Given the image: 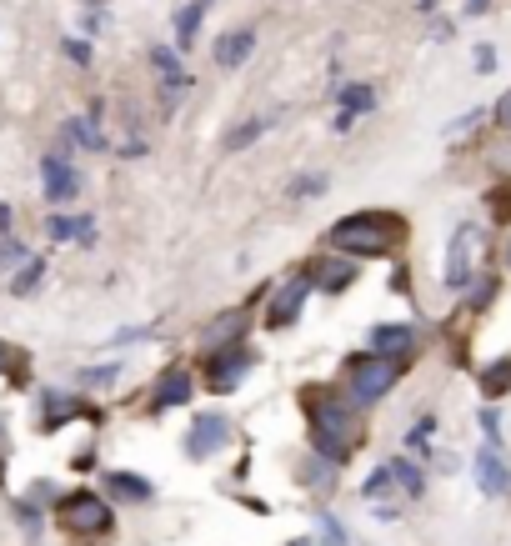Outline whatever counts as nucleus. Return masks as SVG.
I'll return each instance as SVG.
<instances>
[{
    "instance_id": "obj_1",
    "label": "nucleus",
    "mask_w": 511,
    "mask_h": 546,
    "mask_svg": "<svg viewBox=\"0 0 511 546\" xmlns=\"http://www.w3.org/2000/svg\"><path fill=\"white\" fill-rule=\"evenodd\" d=\"M301 406H306V426H311V446L321 461L341 466L351 461V451L361 446V416L346 396H336L331 386H306L301 391Z\"/></svg>"
},
{
    "instance_id": "obj_2",
    "label": "nucleus",
    "mask_w": 511,
    "mask_h": 546,
    "mask_svg": "<svg viewBox=\"0 0 511 546\" xmlns=\"http://www.w3.org/2000/svg\"><path fill=\"white\" fill-rule=\"evenodd\" d=\"M401 236H406V226L391 211H361V216H346L326 231V241L336 251H346L351 261L356 256H391L401 246Z\"/></svg>"
},
{
    "instance_id": "obj_3",
    "label": "nucleus",
    "mask_w": 511,
    "mask_h": 546,
    "mask_svg": "<svg viewBox=\"0 0 511 546\" xmlns=\"http://www.w3.org/2000/svg\"><path fill=\"white\" fill-rule=\"evenodd\" d=\"M401 376V361H386V356H351L346 361V391H351V406H371L381 401Z\"/></svg>"
},
{
    "instance_id": "obj_4",
    "label": "nucleus",
    "mask_w": 511,
    "mask_h": 546,
    "mask_svg": "<svg viewBox=\"0 0 511 546\" xmlns=\"http://www.w3.org/2000/svg\"><path fill=\"white\" fill-rule=\"evenodd\" d=\"M61 526H66L71 536H106V531L116 526V511H111V501L96 496V491H71V496L61 501Z\"/></svg>"
},
{
    "instance_id": "obj_5",
    "label": "nucleus",
    "mask_w": 511,
    "mask_h": 546,
    "mask_svg": "<svg viewBox=\"0 0 511 546\" xmlns=\"http://www.w3.org/2000/svg\"><path fill=\"white\" fill-rule=\"evenodd\" d=\"M231 436H236V426H231L226 411H196V416H191V431H186V456H191V461H206V456H216Z\"/></svg>"
},
{
    "instance_id": "obj_6",
    "label": "nucleus",
    "mask_w": 511,
    "mask_h": 546,
    "mask_svg": "<svg viewBox=\"0 0 511 546\" xmlns=\"http://www.w3.org/2000/svg\"><path fill=\"white\" fill-rule=\"evenodd\" d=\"M476 256H481V231H476V226H461V231L451 236V246H446V286H451V291H461V286L471 281Z\"/></svg>"
},
{
    "instance_id": "obj_7",
    "label": "nucleus",
    "mask_w": 511,
    "mask_h": 546,
    "mask_svg": "<svg viewBox=\"0 0 511 546\" xmlns=\"http://www.w3.org/2000/svg\"><path fill=\"white\" fill-rule=\"evenodd\" d=\"M256 366V356L246 351V346H226V351H211V361H206V386L211 391H236L241 381H246V371Z\"/></svg>"
},
{
    "instance_id": "obj_8",
    "label": "nucleus",
    "mask_w": 511,
    "mask_h": 546,
    "mask_svg": "<svg viewBox=\"0 0 511 546\" xmlns=\"http://www.w3.org/2000/svg\"><path fill=\"white\" fill-rule=\"evenodd\" d=\"M306 296H311V281L306 276H291L276 296H271V311H266V326L271 331H286L296 316H301V306H306Z\"/></svg>"
},
{
    "instance_id": "obj_9",
    "label": "nucleus",
    "mask_w": 511,
    "mask_h": 546,
    "mask_svg": "<svg viewBox=\"0 0 511 546\" xmlns=\"http://www.w3.org/2000/svg\"><path fill=\"white\" fill-rule=\"evenodd\" d=\"M416 351V326L406 321H381L371 326V356H386V361H401Z\"/></svg>"
},
{
    "instance_id": "obj_10",
    "label": "nucleus",
    "mask_w": 511,
    "mask_h": 546,
    "mask_svg": "<svg viewBox=\"0 0 511 546\" xmlns=\"http://www.w3.org/2000/svg\"><path fill=\"white\" fill-rule=\"evenodd\" d=\"M246 326H251V306H236V311H221L211 326H206V336H201V346L206 351H226V346H241V336H246Z\"/></svg>"
},
{
    "instance_id": "obj_11",
    "label": "nucleus",
    "mask_w": 511,
    "mask_h": 546,
    "mask_svg": "<svg viewBox=\"0 0 511 546\" xmlns=\"http://www.w3.org/2000/svg\"><path fill=\"white\" fill-rule=\"evenodd\" d=\"M191 391H196V376L186 371V366H171L156 386H151V411H166V406H186L191 401Z\"/></svg>"
},
{
    "instance_id": "obj_12",
    "label": "nucleus",
    "mask_w": 511,
    "mask_h": 546,
    "mask_svg": "<svg viewBox=\"0 0 511 546\" xmlns=\"http://www.w3.org/2000/svg\"><path fill=\"white\" fill-rule=\"evenodd\" d=\"M476 486H481L486 496H506V491H511V466L501 461L496 446H481V451H476Z\"/></svg>"
},
{
    "instance_id": "obj_13",
    "label": "nucleus",
    "mask_w": 511,
    "mask_h": 546,
    "mask_svg": "<svg viewBox=\"0 0 511 546\" xmlns=\"http://www.w3.org/2000/svg\"><path fill=\"white\" fill-rule=\"evenodd\" d=\"M316 291H326V296H336V291H346L351 281H356V261L351 256H326V261H316V271L306 276Z\"/></svg>"
},
{
    "instance_id": "obj_14",
    "label": "nucleus",
    "mask_w": 511,
    "mask_h": 546,
    "mask_svg": "<svg viewBox=\"0 0 511 546\" xmlns=\"http://www.w3.org/2000/svg\"><path fill=\"white\" fill-rule=\"evenodd\" d=\"M41 171H46V181H41V186H46V196H51V201H71V196L81 191V176H76L61 156H46V161H41Z\"/></svg>"
},
{
    "instance_id": "obj_15",
    "label": "nucleus",
    "mask_w": 511,
    "mask_h": 546,
    "mask_svg": "<svg viewBox=\"0 0 511 546\" xmlns=\"http://www.w3.org/2000/svg\"><path fill=\"white\" fill-rule=\"evenodd\" d=\"M81 416V401L71 391H41V431H56Z\"/></svg>"
},
{
    "instance_id": "obj_16",
    "label": "nucleus",
    "mask_w": 511,
    "mask_h": 546,
    "mask_svg": "<svg viewBox=\"0 0 511 546\" xmlns=\"http://www.w3.org/2000/svg\"><path fill=\"white\" fill-rule=\"evenodd\" d=\"M106 491L121 496V501H151L156 496V486L146 476H136V471H106Z\"/></svg>"
},
{
    "instance_id": "obj_17",
    "label": "nucleus",
    "mask_w": 511,
    "mask_h": 546,
    "mask_svg": "<svg viewBox=\"0 0 511 546\" xmlns=\"http://www.w3.org/2000/svg\"><path fill=\"white\" fill-rule=\"evenodd\" d=\"M251 46H256V31H226V36L216 41V61L231 71V66H241V61L251 56Z\"/></svg>"
},
{
    "instance_id": "obj_18",
    "label": "nucleus",
    "mask_w": 511,
    "mask_h": 546,
    "mask_svg": "<svg viewBox=\"0 0 511 546\" xmlns=\"http://www.w3.org/2000/svg\"><path fill=\"white\" fill-rule=\"evenodd\" d=\"M336 101H341V116H336V131H346V126H351V121H356L361 111H371V106H376V91H371V86H346V91H341Z\"/></svg>"
},
{
    "instance_id": "obj_19",
    "label": "nucleus",
    "mask_w": 511,
    "mask_h": 546,
    "mask_svg": "<svg viewBox=\"0 0 511 546\" xmlns=\"http://www.w3.org/2000/svg\"><path fill=\"white\" fill-rule=\"evenodd\" d=\"M201 16H206V0H191V6H181V11H176V41H181V46H191V41H196Z\"/></svg>"
},
{
    "instance_id": "obj_20",
    "label": "nucleus",
    "mask_w": 511,
    "mask_h": 546,
    "mask_svg": "<svg viewBox=\"0 0 511 546\" xmlns=\"http://www.w3.org/2000/svg\"><path fill=\"white\" fill-rule=\"evenodd\" d=\"M121 381V361H111V366H86V371H76V386H91V391H111Z\"/></svg>"
},
{
    "instance_id": "obj_21",
    "label": "nucleus",
    "mask_w": 511,
    "mask_h": 546,
    "mask_svg": "<svg viewBox=\"0 0 511 546\" xmlns=\"http://www.w3.org/2000/svg\"><path fill=\"white\" fill-rule=\"evenodd\" d=\"M386 471H391V481H396V486H401L406 496H421V491H426V476H421V471H416V466H411L406 456H396V461H391Z\"/></svg>"
},
{
    "instance_id": "obj_22",
    "label": "nucleus",
    "mask_w": 511,
    "mask_h": 546,
    "mask_svg": "<svg viewBox=\"0 0 511 546\" xmlns=\"http://www.w3.org/2000/svg\"><path fill=\"white\" fill-rule=\"evenodd\" d=\"M66 141H81L86 151H101V146H106L91 116H71V121H66Z\"/></svg>"
},
{
    "instance_id": "obj_23",
    "label": "nucleus",
    "mask_w": 511,
    "mask_h": 546,
    "mask_svg": "<svg viewBox=\"0 0 511 546\" xmlns=\"http://www.w3.org/2000/svg\"><path fill=\"white\" fill-rule=\"evenodd\" d=\"M41 276H46V261H41V256H31V261H26V266L16 271V281H11V291H16V296H31V291L41 286Z\"/></svg>"
},
{
    "instance_id": "obj_24",
    "label": "nucleus",
    "mask_w": 511,
    "mask_h": 546,
    "mask_svg": "<svg viewBox=\"0 0 511 546\" xmlns=\"http://www.w3.org/2000/svg\"><path fill=\"white\" fill-rule=\"evenodd\" d=\"M506 386H511V361H491V366L481 371V391H486V396H501Z\"/></svg>"
},
{
    "instance_id": "obj_25",
    "label": "nucleus",
    "mask_w": 511,
    "mask_h": 546,
    "mask_svg": "<svg viewBox=\"0 0 511 546\" xmlns=\"http://www.w3.org/2000/svg\"><path fill=\"white\" fill-rule=\"evenodd\" d=\"M266 126H271V116H256V121H246V126H236V131L226 136V146H231V151H246V146H251V141H256V136H261Z\"/></svg>"
},
{
    "instance_id": "obj_26",
    "label": "nucleus",
    "mask_w": 511,
    "mask_h": 546,
    "mask_svg": "<svg viewBox=\"0 0 511 546\" xmlns=\"http://www.w3.org/2000/svg\"><path fill=\"white\" fill-rule=\"evenodd\" d=\"M51 236H56V241H71V236L86 241V236H91V221H86V216H56V221H51Z\"/></svg>"
},
{
    "instance_id": "obj_27",
    "label": "nucleus",
    "mask_w": 511,
    "mask_h": 546,
    "mask_svg": "<svg viewBox=\"0 0 511 546\" xmlns=\"http://www.w3.org/2000/svg\"><path fill=\"white\" fill-rule=\"evenodd\" d=\"M316 526H321V546H346V526L331 511H316Z\"/></svg>"
},
{
    "instance_id": "obj_28",
    "label": "nucleus",
    "mask_w": 511,
    "mask_h": 546,
    "mask_svg": "<svg viewBox=\"0 0 511 546\" xmlns=\"http://www.w3.org/2000/svg\"><path fill=\"white\" fill-rule=\"evenodd\" d=\"M386 491H391V471H386V466L361 481V496H366V501H376V496H386Z\"/></svg>"
},
{
    "instance_id": "obj_29",
    "label": "nucleus",
    "mask_w": 511,
    "mask_h": 546,
    "mask_svg": "<svg viewBox=\"0 0 511 546\" xmlns=\"http://www.w3.org/2000/svg\"><path fill=\"white\" fill-rule=\"evenodd\" d=\"M301 481H311V486H331V461H306V466H301Z\"/></svg>"
},
{
    "instance_id": "obj_30",
    "label": "nucleus",
    "mask_w": 511,
    "mask_h": 546,
    "mask_svg": "<svg viewBox=\"0 0 511 546\" xmlns=\"http://www.w3.org/2000/svg\"><path fill=\"white\" fill-rule=\"evenodd\" d=\"M146 336H151V326H131V331H116V336H111L106 346L116 351V346H131V341H146Z\"/></svg>"
},
{
    "instance_id": "obj_31",
    "label": "nucleus",
    "mask_w": 511,
    "mask_h": 546,
    "mask_svg": "<svg viewBox=\"0 0 511 546\" xmlns=\"http://www.w3.org/2000/svg\"><path fill=\"white\" fill-rule=\"evenodd\" d=\"M21 256H26V251H21V241H0V271H11Z\"/></svg>"
},
{
    "instance_id": "obj_32",
    "label": "nucleus",
    "mask_w": 511,
    "mask_h": 546,
    "mask_svg": "<svg viewBox=\"0 0 511 546\" xmlns=\"http://www.w3.org/2000/svg\"><path fill=\"white\" fill-rule=\"evenodd\" d=\"M321 191H326V176H306L291 186V196H321Z\"/></svg>"
},
{
    "instance_id": "obj_33",
    "label": "nucleus",
    "mask_w": 511,
    "mask_h": 546,
    "mask_svg": "<svg viewBox=\"0 0 511 546\" xmlns=\"http://www.w3.org/2000/svg\"><path fill=\"white\" fill-rule=\"evenodd\" d=\"M491 296H496V281H491V276H481V281L471 286V306H486Z\"/></svg>"
},
{
    "instance_id": "obj_34",
    "label": "nucleus",
    "mask_w": 511,
    "mask_h": 546,
    "mask_svg": "<svg viewBox=\"0 0 511 546\" xmlns=\"http://www.w3.org/2000/svg\"><path fill=\"white\" fill-rule=\"evenodd\" d=\"M66 56H71L76 66H91V46H86V41H76V36L66 41Z\"/></svg>"
},
{
    "instance_id": "obj_35",
    "label": "nucleus",
    "mask_w": 511,
    "mask_h": 546,
    "mask_svg": "<svg viewBox=\"0 0 511 546\" xmlns=\"http://www.w3.org/2000/svg\"><path fill=\"white\" fill-rule=\"evenodd\" d=\"M476 71H481V76L496 71V46H476Z\"/></svg>"
},
{
    "instance_id": "obj_36",
    "label": "nucleus",
    "mask_w": 511,
    "mask_h": 546,
    "mask_svg": "<svg viewBox=\"0 0 511 546\" xmlns=\"http://www.w3.org/2000/svg\"><path fill=\"white\" fill-rule=\"evenodd\" d=\"M481 431H486L491 441H501V411H491V406H486V411H481Z\"/></svg>"
},
{
    "instance_id": "obj_37",
    "label": "nucleus",
    "mask_w": 511,
    "mask_h": 546,
    "mask_svg": "<svg viewBox=\"0 0 511 546\" xmlns=\"http://www.w3.org/2000/svg\"><path fill=\"white\" fill-rule=\"evenodd\" d=\"M16 521H21L26 531H41V511H36V506H16Z\"/></svg>"
},
{
    "instance_id": "obj_38",
    "label": "nucleus",
    "mask_w": 511,
    "mask_h": 546,
    "mask_svg": "<svg viewBox=\"0 0 511 546\" xmlns=\"http://www.w3.org/2000/svg\"><path fill=\"white\" fill-rule=\"evenodd\" d=\"M496 126H501V131H511V91L496 101Z\"/></svg>"
},
{
    "instance_id": "obj_39",
    "label": "nucleus",
    "mask_w": 511,
    "mask_h": 546,
    "mask_svg": "<svg viewBox=\"0 0 511 546\" xmlns=\"http://www.w3.org/2000/svg\"><path fill=\"white\" fill-rule=\"evenodd\" d=\"M491 211H501L496 221H511V196H506V191H496V196H491Z\"/></svg>"
},
{
    "instance_id": "obj_40",
    "label": "nucleus",
    "mask_w": 511,
    "mask_h": 546,
    "mask_svg": "<svg viewBox=\"0 0 511 546\" xmlns=\"http://www.w3.org/2000/svg\"><path fill=\"white\" fill-rule=\"evenodd\" d=\"M51 496H56V481H36L31 486V501H51Z\"/></svg>"
},
{
    "instance_id": "obj_41",
    "label": "nucleus",
    "mask_w": 511,
    "mask_h": 546,
    "mask_svg": "<svg viewBox=\"0 0 511 546\" xmlns=\"http://www.w3.org/2000/svg\"><path fill=\"white\" fill-rule=\"evenodd\" d=\"M16 361H21V356H16V351H11V346H6V341H0V371H11V366H16Z\"/></svg>"
},
{
    "instance_id": "obj_42",
    "label": "nucleus",
    "mask_w": 511,
    "mask_h": 546,
    "mask_svg": "<svg viewBox=\"0 0 511 546\" xmlns=\"http://www.w3.org/2000/svg\"><path fill=\"white\" fill-rule=\"evenodd\" d=\"M486 6H491V0H466V16H481Z\"/></svg>"
},
{
    "instance_id": "obj_43",
    "label": "nucleus",
    "mask_w": 511,
    "mask_h": 546,
    "mask_svg": "<svg viewBox=\"0 0 511 546\" xmlns=\"http://www.w3.org/2000/svg\"><path fill=\"white\" fill-rule=\"evenodd\" d=\"M0 446H6V416H0ZM0 476H6V456H0Z\"/></svg>"
},
{
    "instance_id": "obj_44",
    "label": "nucleus",
    "mask_w": 511,
    "mask_h": 546,
    "mask_svg": "<svg viewBox=\"0 0 511 546\" xmlns=\"http://www.w3.org/2000/svg\"><path fill=\"white\" fill-rule=\"evenodd\" d=\"M291 546H321V541H316V536H296Z\"/></svg>"
},
{
    "instance_id": "obj_45",
    "label": "nucleus",
    "mask_w": 511,
    "mask_h": 546,
    "mask_svg": "<svg viewBox=\"0 0 511 546\" xmlns=\"http://www.w3.org/2000/svg\"><path fill=\"white\" fill-rule=\"evenodd\" d=\"M506 266H511V241H506Z\"/></svg>"
}]
</instances>
